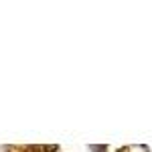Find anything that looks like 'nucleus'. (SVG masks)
Listing matches in <instances>:
<instances>
[{
    "label": "nucleus",
    "instance_id": "obj_3",
    "mask_svg": "<svg viewBox=\"0 0 152 152\" xmlns=\"http://www.w3.org/2000/svg\"><path fill=\"white\" fill-rule=\"evenodd\" d=\"M94 150H97V152H105V148H104V146H99V148H97V146H94Z\"/></svg>",
    "mask_w": 152,
    "mask_h": 152
},
{
    "label": "nucleus",
    "instance_id": "obj_2",
    "mask_svg": "<svg viewBox=\"0 0 152 152\" xmlns=\"http://www.w3.org/2000/svg\"><path fill=\"white\" fill-rule=\"evenodd\" d=\"M26 152H39V148H37V146H28V148H26Z\"/></svg>",
    "mask_w": 152,
    "mask_h": 152
},
{
    "label": "nucleus",
    "instance_id": "obj_1",
    "mask_svg": "<svg viewBox=\"0 0 152 152\" xmlns=\"http://www.w3.org/2000/svg\"><path fill=\"white\" fill-rule=\"evenodd\" d=\"M57 150V146H45V148H43V152H55Z\"/></svg>",
    "mask_w": 152,
    "mask_h": 152
}]
</instances>
